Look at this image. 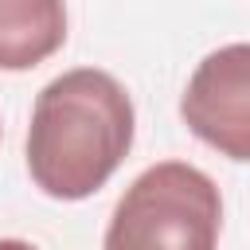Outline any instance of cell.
<instances>
[{"instance_id":"4","label":"cell","mask_w":250,"mask_h":250,"mask_svg":"<svg viewBox=\"0 0 250 250\" xmlns=\"http://www.w3.org/2000/svg\"><path fill=\"white\" fill-rule=\"evenodd\" d=\"M66 43L59 0H0V70H31Z\"/></svg>"},{"instance_id":"5","label":"cell","mask_w":250,"mask_h":250,"mask_svg":"<svg viewBox=\"0 0 250 250\" xmlns=\"http://www.w3.org/2000/svg\"><path fill=\"white\" fill-rule=\"evenodd\" d=\"M0 250H39V246H31L23 238H0Z\"/></svg>"},{"instance_id":"3","label":"cell","mask_w":250,"mask_h":250,"mask_svg":"<svg viewBox=\"0 0 250 250\" xmlns=\"http://www.w3.org/2000/svg\"><path fill=\"white\" fill-rule=\"evenodd\" d=\"M184 125L230 160H250V47L227 43L211 51L180 98Z\"/></svg>"},{"instance_id":"2","label":"cell","mask_w":250,"mask_h":250,"mask_svg":"<svg viewBox=\"0 0 250 250\" xmlns=\"http://www.w3.org/2000/svg\"><path fill=\"white\" fill-rule=\"evenodd\" d=\"M223 195L188 160L148 164L117 199L102 250H219Z\"/></svg>"},{"instance_id":"1","label":"cell","mask_w":250,"mask_h":250,"mask_svg":"<svg viewBox=\"0 0 250 250\" xmlns=\"http://www.w3.org/2000/svg\"><path fill=\"white\" fill-rule=\"evenodd\" d=\"M137 137L129 90L98 66H74L51 78L31 105L27 172L31 184L62 203L86 199L109 184Z\"/></svg>"}]
</instances>
